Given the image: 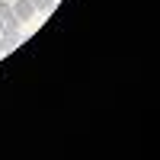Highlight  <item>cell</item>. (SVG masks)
<instances>
[{"label": "cell", "instance_id": "cell-2", "mask_svg": "<svg viewBox=\"0 0 160 160\" xmlns=\"http://www.w3.org/2000/svg\"><path fill=\"white\" fill-rule=\"evenodd\" d=\"M19 45V32H3L0 35V51H13Z\"/></svg>", "mask_w": 160, "mask_h": 160}, {"label": "cell", "instance_id": "cell-3", "mask_svg": "<svg viewBox=\"0 0 160 160\" xmlns=\"http://www.w3.org/2000/svg\"><path fill=\"white\" fill-rule=\"evenodd\" d=\"M16 13H13V3H7V0H0V22H7V19H13Z\"/></svg>", "mask_w": 160, "mask_h": 160}, {"label": "cell", "instance_id": "cell-4", "mask_svg": "<svg viewBox=\"0 0 160 160\" xmlns=\"http://www.w3.org/2000/svg\"><path fill=\"white\" fill-rule=\"evenodd\" d=\"M32 7H35V10H42V13H48L51 7H55V0H32Z\"/></svg>", "mask_w": 160, "mask_h": 160}, {"label": "cell", "instance_id": "cell-5", "mask_svg": "<svg viewBox=\"0 0 160 160\" xmlns=\"http://www.w3.org/2000/svg\"><path fill=\"white\" fill-rule=\"evenodd\" d=\"M0 35H3V22H0Z\"/></svg>", "mask_w": 160, "mask_h": 160}, {"label": "cell", "instance_id": "cell-1", "mask_svg": "<svg viewBox=\"0 0 160 160\" xmlns=\"http://www.w3.org/2000/svg\"><path fill=\"white\" fill-rule=\"evenodd\" d=\"M13 13H16L19 22H26V19L35 16V7H32V0H16V3H13Z\"/></svg>", "mask_w": 160, "mask_h": 160}]
</instances>
